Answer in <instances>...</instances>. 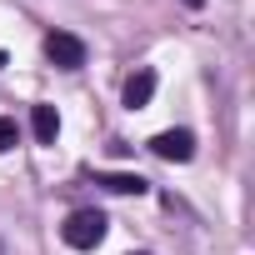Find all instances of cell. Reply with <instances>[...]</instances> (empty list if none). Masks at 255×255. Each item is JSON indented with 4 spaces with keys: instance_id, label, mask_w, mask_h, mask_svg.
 I'll return each mask as SVG.
<instances>
[{
    "instance_id": "obj_9",
    "label": "cell",
    "mask_w": 255,
    "mask_h": 255,
    "mask_svg": "<svg viewBox=\"0 0 255 255\" xmlns=\"http://www.w3.org/2000/svg\"><path fill=\"white\" fill-rule=\"evenodd\" d=\"M0 65H5V50H0Z\"/></svg>"
},
{
    "instance_id": "obj_2",
    "label": "cell",
    "mask_w": 255,
    "mask_h": 255,
    "mask_svg": "<svg viewBox=\"0 0 255 255\" xmlns=\"http://www.w3.org/2000/svg\"><path fill=\"white\" fill-rule=\"evenodd\" d=\"M45 60H50L55 70H80V65H85V40L70 35V30H50V35H45Z\"/></svg>"
},
{
    "instance_id": "obj_4",
    "label": "cell",
    "mask_w": 255,
    "mask_h": 255,
    "mask_svg": "<svg viewBox=\"0 0 255 255\" xmlns=\"http://www.w3.org/2000/svg\"><path fill=\"white\" fill-rule=\"evenodd\" d=\"M155 85H160V75H155L150 65H140L130 80H125V95H120V100H125V110H145V105L155 100Z\"/></svg>"
},
{
    "instance_id": "obj_7",
    "label": "cell",
    "mask_w": 255,
    "mask_h": 255,
    "mask_svg": "<svg viewBox=\"0 0 255 255\" xmlns=\"http://www.w3.org/2000/svg\"><path fill=\"white\" fill-rule=\"evenodd\" d=\"M15 140H20V125H15V115H0V155H5Z\"/></svg>"
},
{
    "instance_id": "obj_3",
    "label": "cell",
    "mask_w": 255,
    "mask_h": 255,
    "mask_svg": "<svg viewBox=\"0 0 255 255\" xmlns=\"http://www.w3.org/2000/svg\"><path fill=\"white\" fill-rule=\"evenodd\" d=\"M150 150H155L160 160H175V165H185V160L195 155V135L185 130V125H180V130H160V135L150 140Z\"/></svg>"
},
{
    "instance_id": "obj_1",
    "label": "cell",
    "mask_w": 255,
    "mask_h": 255,
    "mask_svg": "<svg viewBox=\"0 0 255 255\" xmlns=\"http://www.w3.org/2000/svg\"><path fill=\"white\" fill-rule=\"evenodd\" d=\"M60 240H65L70 250H95V245L105 240V215H100L95 205L70 210V215H65V225H60Z\"/></svg>"
},
{
    "instance_id": "obj_6",
    "label": "cell",
    "mask_w": 255,
    "mask_h": 255,
    "mask_svg": "<svg viewBox=\"0 0 255 255\" xmlns=\"http://www.w3.org/2000/svg\"><path fill=\"white\" fill-rule=\"evenodd\" d=\"M95 185H105L110 195H145L150 190L145 175H95Z\"/></svg>"
},
{
    "instance_id": "obj_8",
    "label": "cell",
    "mask_w": 255,
    "mask_h": 255,
    "mask_svg": "<svg viewBox=\"0 0 255 255\" xmlns=\"http://www.w3.org/2000/svg\"><path fill=\"white\" fill-rule=\"evenodd\" d=\"M185 5H190V10H200V5H205V0H185Z\"/></svg>"
},
{
    "instance_id": "obj_5",
    "label": "cell",
    "mask_w": 255,
    "mask_h": 255,
    "mask_svg": "<svg viewBox=\"0 0 255 255\" xmlns=\"http://www.w3.org/2000/svg\"><path fill=\"white\" fill-rule=\"evenodd\" d=\"M30 130H35L40 145H55V135H60V115H55V105H35V110H30Z\"/></svg>"
}]
</instances>
